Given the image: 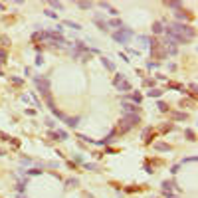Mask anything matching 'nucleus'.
Segmentation results:
<instances>
[{
  "label": "nucleus",
  "instance_id": "1",
  "mask_svg": "<svg viewBox=\"0 0 198 198\" xmlns=\"http://www.w3.org/2000/svg\"><path fill=\"white\" fill-rule=\"evenodd\" d=\"M34 40H42V42H48L52 46H64L66 40L62 38V34H57L55 30H50V32H36L34 34Z\"/></svg>",
  "mask_w": 198,
  "mask_h": 198
},
{
  "label": "nucleus",
  "instance_id": "2",
  "mask_svg": "<svg viewBox=\"0 0 198 198\" xmlns=\"http://www.w3.org/2000/svg\"><path fill=\"white\" fill-rule=\"evenodd\" d=\"M139 121H141V119H139V113H133V115H125L121 121H119V123H121V131L125 133V131H129V129H133L135 125H139Z\"/></svg>",
  "mask_w": 198,
  "mask_h": 198
},
{
  "label": "nucleus",
  "instance_id": "3",
  "mask_svg": "<svg viewBox=\"0 0 198 198\" xmlns=\"http://www.w3.org/2000/svg\"><path fill=\"white\" fill-rule=\"evenodd\" d=\"M34 81H36L38 91H40L44 97H48V95H50V79H48V77H36Z\"/></svg>",
  "mask_w": 198,
  "mask_h": 198
},
{
  "label": "nucleus",
  "instance_id": "4",
  "mask_svg": "<svg viewBox=\"0 0 198 198\" xmlns=\"http://www.w3.org/2000/svg\"><path fill=\"white\" fill-rule=\"evenodd\" d=\"M131 36H133V32L129 30V28H121V30H117V32L113 34V40L119 42V44H127Z\"/></svg>",
  "mask_w": 198,
  "mask_h": 198
},
{
  "label": "nucleus",
  "instance_id": "5",
  "mask_svg": "<svg viewBox=\"0 0 198 198\" xmlns=\"http://www.w3.org/2000/svg\"><path fill=\"white\" fill-rule=\"evenodd\" d=\"M113 85L117 87V91H131L133 85L125 79L123 75H115V79H113Z\"/></svg>",
  "mask_w": 198,
  "mask_h": 198
},
{
  "label": "nucleus",
  "instance_id": "6",
  "mask_svg": "<svg viewBox=\"0 0 198 198\" xmlns=\"http://www.w3.org/2000/svg\"><path fill=\"white\" fill-rule=\"evenodd\" d=\"M121 109L125 111V115H133V113H139V107L135 103H129V101H123L121 103Z\"/></svg>",
  "mask_w": 198,
  "mask_h": 198
},
{
  "label": "nucleus",
  "instance_id": "7",
  "mask_svg": "<svg viewBox=\"0 0 198 198\" xmlns=\"http://www.w3.org/2000/svg\"><path fill=\"white\" fill-rule=\"evenodd\" d=\"M50 137H54V139H57V141H66V139H67V133L64 131V129H57V131H52V133H50Z\"/></svg>",
  "mask_w": 198,
  "mask_h": 198
},
{
  "label": "nucleus",
  "instance_id": "8",
  "mask_svg": "<svg viewBox=\"0 0 198 198\" xmlns=\"http://www.w3.org/2000/svg\"><path fill=\"white\" fill-rule=\"evenodd\" d=\"M153 149H154V151H161V153H168V151H170V145H166V143H154Z\"/></svg>",
  "mask_w": 198,
  "mask_h": 198
},
{
  "label": "nucleus",
  "instance_id": "9",
  "mask_svg": "<svg viewBox=\"0 0 198 198\" xmlns=\"http://www.w3.org/2000/svg\"><path fill=\"white\" fill-rule=\"evenodd\" d=\"M172 119H174V121H186L188 115L184 111H172Z\"/></svg>",
  "mask_w": 198,
  "mask_h": 198
},
{
  "label": "nucleus",
  "instance_id": "10",
  "mask_svg": "<svg viewBox=\"0 0 198 198\" xmlns=\"http://www.w3.org/2000/svg\"><path fill=\"white\" fill-rule=\"evenodd\" d=\"M107 28H117V30H121V28H125V26H123V22L119 20V18H113V20L107 22Z\"/></svg>",
  "mask_w": 198,
  "mask_h": 198
},
{
  "label": "nucleus",
  "instance_id": "11",
  "mask_svg": "<svg viewBox=\"0 0 198 198\" xmlns=\"http://www.w3.org/2000/svg\"><path fill=\"white\" fill-rule=\"evenodd\" d=\"M95 24H97L99 26V30H103V32H107V30H109V28H107V22H103V18H101V16H95Z\"/></svg>",
  "mask_w": 198,
  "mask_h": 198
},
{
  "label": "nucleus",
  "instance_id": "12",
  "mask_svg": "<svg viewBox=\"0 0 198 198\" xmlns=\"http://www.w3.org/2000/svg\"><path fill=\"white\" fill-rule=\"evenodd\" d=\"M64 121H66L67 127H77V123H79V117H64Z\"/></svg>",
  "mask_w": 198,
  "mask_h": 198
},
{
  "label": "nucleus",
  "instance_id": "13",
  "mask_svg": "<svg viewBox=\"0 0 198 198\" xmlns=\"http://www.w3.org/2000/svg\"><path fill=\"white\" fill-rule=\"evenodd\" d=\"M99 6H101L103 10H109V14H113V16H117V14H119V12L115 10V8H111V4H109V2H99Z\"/></svg>",
  "mask_w": 198,
  "mask_h": 198
},
{
  "label": "nucleus",
  "instance_id": "14",
  "mask_svg": "<svg viewBox=\"0 0 198 198\" xmlns=\"http://www.w3.org/2000/svg\"><path fill=\"white\" fill-rule=\"evenodd\" d=\"M165 32V26H163V22H154L153 24V34H161Z\"/></svg>",
  "mask_w": 198,
  "mask_h": 198
},
{
  "label": "nucleus",
  "instance_id": "15",
  "mask_svg": "<svg viewBox=\"0 0 198 198\" xmlns=\"http://www.w3.org/2000/svg\"><path fill=\"white\" fill-rule=\"evenodd\" d=\"M147 95H149V97H161V95H163V91H161V89H156V87H151V91H147Z\"/></svg>",
  "mask_w": 198,
  "mask_h": 198
},
{
  "label": "nucleus",
  "instance_id": "16",
  "mask_svg": "<svg viewBox=\"0 0 198 198\" xmlns=\"http://www.w3.org/2000/svg\"><path fill=\"white\" fill-rule=\"evenodd\" d=\"M129 97H131V101L135 103V105H139V103H141V99H143V95H141V93H131Z\"/></svg>",
  "mask_w": 198,
  "mask_h": 198
},
{
  "label": "nucleus",
  "instance_id": "17",
  "mask_svg": "<svg viewBox=\"0 0 198 198\" xmlns=\"http://www.w3.org/2000/svg\"><path fill=\"white\" fill-rule=\"evenodd\" d=\"M101 62H103V66L107 67V69H109V71H113V69H115V64H113V62H109V60H107V57H103V60H101Z\"/></svg>",
  "mask_w": 198,
  "mask_h": 198
},
{
  "label": "nucleus",
  "instance_id": "18",
  "mask_svg": "<svg viewBox=\"0 0 198 198\" xmlns=\"http://www.w3.org/2000/svg\"><path fill=\"white\" fill-rule=\"evenodd\" d=\"M10 81L14 83V85H22V83H24L22 77H16V75H10Z\"/></svg>",
  "mask_w": 198,
  "mask_h": 198
},
{
  "label": "nucleus",
  "instance_id": "19",
  "mask_svg": "<svg viewBox=\"0 0 198 198\" xmlns=\"http://www.w3.org/2000/svg\"><path fill=\"white\" fill-rule=\"evenodd\" d=\"M66 184H67V188H75L77 184H79V180H77V178H69Z\"/></svg>",
  "mask_w": 198,
  "mask_h": 198
},
{
  "label": "nucleus",
  "instance_id": "20",
  "mask_svg": "<svg viewBox=\"0 0 198 198\" xmlns=\"http://www.w3.org/2000/svg\"><path fill=\"white\" fill-rule=\"evenodd\" d=\"M172 188H174V182H168V180H165V182H163V190H168V192H170Z\"/></svg>",
  "mask_w": 198,
  "mask_h": 198
},
{
  "label": "nucleus",
  "instance_id": "21",
  "mask_svg": "<svg viewBox=\"0 0 198 198\" xmlns=\"http://www.w3.org/2000/svg\"><path fill=\"white\" fill-rule=\"evenodd\" d=\"M66 26H69V28H73V30H81V26L77 22H71V20H66Z\"/></svg>",
  "mask_w": 198,
  "mask_h": 198
},
{
  "label": "nucleus",
  "instance_id": "22",
  "mask_svg": "<svg viewBox=\"0 0 198 198\" xmlns=\"http://www.w3.org/2000/svg\"><path fill=\"white\" fill-rule=\"evenodd\" d=\"M50 6H52V8H57V10H64V4H62V2H55V0L50 2Z\"/></svg>",
  "mask_w": 198,
  "mask_h": 198
},
{
  "label": "nucleus",
  "instance_id": "23",
  "mask_svg": "<svg viewBox=\"0 0 198 198\" xmlns=\"http://www.w3.org/2000/svg\"><path fill=\"white\" fill-rule=\"evenodd\" d=\"M77 6H79L81 10H89V8H91V2H77Z\"/></svg>",
  "mask_w": 198,
  "mask_h": 198
},
{
  "label": "nucleus",
  "instance_id": "24",
  "mask_svg": "<svg viewBox=\"0 0 198 198\" xmlns=\"http://www.w3.org/2000/svg\"><path fill=\"white\" fill-rule=\"evenodd\" d=\"M184 135H186L188 141H194V131H192V129H186V131H184Z\"/></svg>",
  "mask_w": 198,
  "mask_h": 198
},
{
  "label": "nucleus",
  "instance_id": "25",
  "mask_svg": "<svg viewBox=\"0 0 198 198\" xmlns=\"http://www.w3.org/2000/svg\"><path fill=\"white\" fill-rule=\"evenodd\" d=\"M159 109H161V111H165V113H166V111H168V105H166L165 101H159Z\"/></svg>",
  "mask_w": 198,
  "mask_h": 198
},
{
  "label": "nucleus",
  "instance_id": "26",
  "mask_svg": "<svg viewBox=\"0 0 198 198\" xmlns=\"http://www.w3.org/2000/svg\"><path fill=\"white\" fill-rule=\"evenodd\" d=\"M176 18H178V20H188V18H190V14H182V12H178V14H176Z\"/></svg>",
  "mask_w": 198,
  "mask_h": 198
},
{
  "label": "nucleus",
  "instance_id": "27",
  "mask_svg": "<svg viewBox=\"0 0 198 198\" xmlns=\"http://www.w3.org/2000/svg\"><path fill=\"white\" fill-rule=\"evenodd\" d=\"M44 14H46V16H48V18H57V14H55L54 10H46Z\"/></svg>",
  "mask_w": 198,
  "mask_h": 198
},
{
  "label": "nucleus",
  "instance_id": "28",
  "mask_svg": "<svg viewBox=\"0 0 198 198\" xmlns=\"http://www.w3.org/2000/svg\"><path fill=\"white\" fill-rule=\"evenodd\" d=\"M147 67H149V69H156V67H159V62H149Z\"/></svg>",
  "mask_w": 198,
  "mask_h": 198
},
{
  "label": "nucleus",
  "instance_id": "29",
  "mask_svg": "<svg viewBox=\"0 0 198 198\" xmlns=\"http://www.w3.org/2000/svg\"><path fill=\"white\" fill-rule=\"evenodd\" d=\"M168 8H180V2H166Z\"/></svg>",
  "mask_w": 198,
  "mask_h": 198
},
{
  "label": "nucleus",
  "instance_id": "30",
  "mask_svg": "<svg viewBox=\"0 0 198 198\" xmlns=\"http://www.w3.org/2000/svg\"><path fill=\"white\" fill-rule=\"evenodd\" d=\"M194 161H196V156H188V159L182 161V165H184V163H194Z\"/></svg>",
  "mask_w": 198,
  "mask_h": 198
},
{
  "label": "nucleus",
  "instance_id": "31",
  "mask_svg": "<svg viewBox=\"0 0 198 198\" xmlns=\"http://www.w3.org/2000/svg\"><path fill=\"white\" fill-rule=\"evenodd\" d=\"M40 172H42V170H38V168H32V170H28V174H40Z\"/></svg>",
  "mask_w": 198,
  "mask_h": 198
},
{
  "label": "nucleus",
  "instance_id": "32",
  "mask_svg": "<svg viewBox=\"0 0 198 198\" xmlns=\"http://www.w3.org/2000/svg\"><path fill=\"white\" fill-rule=\"evenodd\" d=\"M145 85H149V87H153V85H154V81H153V79H145Z\"/></svg>",
  "mask_w": 198,
  "mask_h": 198
},
{
  "label": "nucleus",
  "instance_id": "33",
  "mask_svg": "<svg viewBox=\"0 0 198 198\" xmlns=\"http://www.w3.org/2000/svg\"><path fill=\"white\" fill-rule=\"evenodd\" d=\"M4 60H6V52H4V50H0V62H4Z\"/></svg>",
  "mask_w": 198,
  "mask_h": 198
},
{
  "label": "nucleus",
  "instance_id": "34",
  "mask_svg": "<svg viewBox=\"0 0 198 198\" xmlns=\"http://www.w3.org/2000/svg\"><path fill=\"white\" fill-rule=\"evenodd\" d=\"M0 42H2L4 46H8V38H6V36H2V38H0Z\"/></svg>",
  "mask_w": 198,
  "mask_h": 198
},
{
  "label": "nucleus",
  "instance_id": "35",
  "mask_svg": "<svg viewBox=\"0 0 198 198\" xmlns=\"http://www.w3.org/2000/svg\"><path fill=\"white\" fill-rule=\"evenodd\" d=\"M46 125H48V127H50V129H52V127H54L55 123H54V121H52V119H48V121H46Z\"/></svg>",
  "mask_w": 198,
  "mask_h": 198
},
{
  "label": "nucleus",
  "instance_id": "36",
  "mask_svg": "<svg viewBox=\"0 0 198 198\" xmlns=\"http://www.w3.org/2000/svg\"><path fill=\"white\" fill-rule=\"evenodd\" d=\"M166 198H174V196H166Z\"/></svg>",
  "mask_w": 198,
  "mask_h": 198
}]
</instances>
